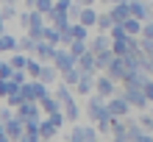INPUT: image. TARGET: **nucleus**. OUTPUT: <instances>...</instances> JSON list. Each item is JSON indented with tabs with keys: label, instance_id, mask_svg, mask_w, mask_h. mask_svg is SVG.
<instances>
[{
	"label": "nucleus",
	"instance_id": "obj_5",
	"mask_svg": "<svg viewBox=\"0 0 153 142\" xmlns=\"http://www.w3.org/2000/svg\"><path fill=\"white\" fill-rule=\"evenodd\" d=\"M131 17V8H128V3H117L114 8H111V22H125Z\"/></svg>",
	"mask_w": 153,
	"mask_h": 142
},
{
	"label": "nucleus",
	"instance_id": "obj_10",
	"mask_svg": "<svg viewBox=\"0 0 153 142\" xmlns=\"http://www.w3.org/2000/svg\"><path fill=\"white\" fill-rule=\"evenodd\" d=\"M42 109L53 114V112H59V103H56V100H53V97H50V95H45V97H42Z\"/></svg>",
	"mask_w": 153,
	"mask_h": 142
},
{
	"label": "nucleus",
	"instance_id": "obj_18",
	"mask_svg": "<svg viewBox=\"0 0 153 142\" xmlns=\"http://www.w3.org/2000/svg\"><path fill=\"white\" fill-rule=\"evenodd\" d=\"M73 3H81V6H89L92 0H73Z\"/></svg>",
	"mask_w": 153,
	"mask_h": 142
},
{
	"label": "nucleus",
	"instance_id": "obj_20",
	"mask_svg": "<svg viewBox=\"0 0 153 142\" xmlns=\"http://www.w3.org/2000/svg\"><path fill=\"white\" fill-rule=\"evenodd\" d=\"M150 117H153V109H150Z\"/></svg>",
	"mask_w": 153,
	"mask_h": 142
},
{
	"label": "nucleus",
	"instance_id": "obj_9",
	"mask_svg": "<svg viewBox=\"0 0 153 142\" xmlns=\"http://www.w3.org/2000/svg\"><path fill=\"white\" fill-rule=\"evenodd\" d=\"M8 137H22V120H11L8 123Z\"/></svg>",
	"mask_w": 153,
	"mask_h": 142
},
{
	"label": "nucleus",
	"instance_id": "obj_1",
	"mask_svg": "<svg viewBox=\"0 0 153 142\" xmlns=\"http://www.w3.org/2000/svg\"><path fill=\"white\" fill-rule=\"evenodd\" d=\"M128 8H131V17H134V20H139V22L153 20V6L148 3V0H131Z\"/></svg>",
	"mask_w": 153,
	"mask_h": 142
},
{
	"label": "nucleus",
	"instance_id": "obj_6",
	"mask_svg": "<svg viewBox=\"0 0 153 142\" xmlns=\"http://www.w3.org/2000/svg\"><path fill=\"white\" fill-rule=\"evenodd\" d=\"M78 17H81V25H95V22H97V14H95L89 6L81 8V14H78Z\"/></svg>",
	"mask_w": 153,
	"mask_h": 142
},
{
	"label": "nucleus",
	"instance_id": "obj_11",
	"mask_svg": "<svg viewBox=\"0 0 153 142\" xmlns=\"http://www.w3.org/2000/svg\"><path fill=\"white\" fill-rule=\"evenodd\" d=\"M139 123H142V131H153V117H150V112H145L139 117Z\"/></svg>",
	"mask_w": 153,
	"mask_h": 142
},
{
	"label": "nucleus",
	"instance_id": "obj_3",
	"mask_svg": "<svg viewBox=\"0 0 153 142\" xmlns=\"http://www.w3.org/2000/svg\"><path fill=\"white\" fill-rule=\"evenodd\" d=\"M106 106H109V114H111V117H125L128 109H131V103L125 100V95L117 97V100H111V103H106Z\"/></svg>",
	"mask_w": 153,
	"mask_h": 142
},
{
	"label": "nucleus",
	"instance_id": "obj_19",
	"mask_svg": "<svg viewBox=\"0 0 153 142\" xmlns=\"http://www.w3.org/2000/svg\"><path fill=\"white\" fill-rule=\"evenodd\" d=\"M117 3H131V0H117Z\"/></svg>",
	"mask_w": 153,
	"mask_h": 142
},
{
	"label": "nucleus",
	"instance_id": "obj_4",
	"mask_svg": "<svg viewBox=\"0 0 153 142\" xmlns=\"http://www.w3.org/2000/svg\"><path fill=\"white\" fill-rule=\"evenodd\" d=\"M95 89L100 92V97H111L114 95V78H95Z\"/></svg>",
	"mask_w": 153,
	"mask_h": 142
},
{
	"label": "nucleus",
	"instance_id": "obj_2",
	"mask_svg": "<svg viewBox=\"0 0 153 142\" xmlns=\"http://www.w3.org/2000/svg\"><path fill=\"white\" fill-rule=\"evenodd\" d=\"M125 100H128L131 106H137V109H145L148 106V97H145V92H142V86H128L125 84Z\"/></svg>",
	"mask_w": 153,
	"mask_h": 142
},
{
	"label": "nucleus",
	"instance_id": "obj_15",
	"mask_svg": "<svg viewBox=\"0 0 153 142\" xmlns=\"http://www.w3.org/2000/svg\"><path fill=\"white\" fill-rule=\"evenodd\" d=\"M14 45H17V42H14L11 36H0V48H6V50H11Z\"/></svg>",
	"mask_w": 153,
	"mask_h": 142
},
{
	"label": "nucleus",
	"instance_id": "obj_14",
	"mask_svg": "<svg viewBox=\"0 0 153 142\" xmlns=\"http://www.w3.org/2000/svg\"><path fill=\"white\" fill-rule=\"evenodd\" d=\"M142 92H145V97H148V103H153V78L142 86Z\"/></svg>",
	"mask_w": 153,
	"mask_h": 142
},
{
	"label": "nucleus",
	"instance_id": "obj_13",
	"mask_svg": "<svg viewBox=\"0 0 153 142\" xmlns=\"http://www.w3.org/2000/svg\"><path fill=\"white\" fill-rule=\"evenodd\" d=\"M53 134H56V126H53V123L48 120V123H45V126H42V137L48 139V137H53Z\"/></svg>",
	"mask_w": 153,
	"mask_h": 142
},
{
	"label": "nucleus",
	"instance_id": "obj_12",
	"mask_svg": "<svg viewBox=\"0 0 153 142\" xmlns=\"http://www.w3.org/2000/svg\"><path fill=\"white\" fill-rule=\"evenodd\" d=\"M142 36H145V39H153V20L142 22Z\"/></svg>",
	"mask_w": 153,
	"mask_h": 142
},
{
	"label": "nucleus",
	"instance_id": "obj_16",
	"mask_svg": "<svg viewBox=\"0 0 153 142\" xmlns=\"http://www.w3.org/2000/svg\"><path fill=\"white\" fill-rule=\"evenodd\" d=\"M97 25H100V28H111V17H109V14L97 17Z\"/></svg>",
	"mask_w": 153,
	"mask_h": 142
},
{
	"label": "nucleus",
	"instance_id": "obj_7",
	"mask_svg": "<svg viewBox=\"0 0 153 142\" xmlns=\"http://www.w3.org/2000/svg\"><path fill=\"white\" fill-rule=\"evenodd\" d=\"M109 48H111V39H109V36H103V33H100V36H95V42H92V50H95V53L109 50Z\"/></svg>",
	"mask_w": 153,
	"mask_h": 142
},
{
	"label": "nucleus",
	"instance_id": "obj_17",
	"mask_svg": "<svg viewBox=\"0 0 153 142\" xmlns=\"http://www.w3.org/2000/svg\"><path fill=\"white\" fill-rule=\"evenodd\" d=\"M134 142H153V134H150V131H142V134L134 139Z\"/></svg>",
	"mask_w": 153,
	"mask_h": 142
},
{
	"label": "nucleus",
	"instance_id": "obj_8",
	"mask_svg": "<svg viewBox=\"0 0 153 142\" xmlns=\"http://www.w3.org/2000/svg\"><path fill=\"white\" fill-rule=\"evenodd\" d=\"M137 48L142 50V56H148V59H153V39H145V36H139V42H137Z\"/></svg>",
	"mask_w": 153,
	"mask_h": 142
}]
</instances>
